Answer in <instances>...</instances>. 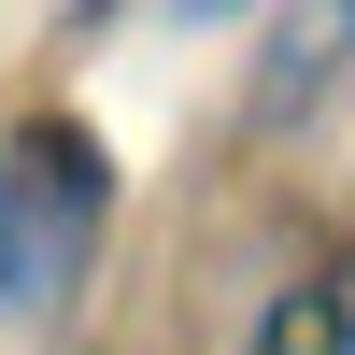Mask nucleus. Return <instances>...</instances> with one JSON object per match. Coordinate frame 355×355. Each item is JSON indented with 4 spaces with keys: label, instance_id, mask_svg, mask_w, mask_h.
I'll return each instance as SVG.
<instances>
[{
    "label": "nucleus",
    "instance_id": "2",
    "mask_svg": "<svg viewBox=\"0 0 355 355\" xmlns=\"http://www.w3.org/2000/svg\"><path fill=\"white\" fill-rule=\"evenodd\" d=\"M341 71H355V0H299V15L270 28V57H256V114L299 128V114H327Z\"/></svg>",
    "mask_w": 355,
    "mask_h": 355
},
{
    "label": "nucleus",
    "instance_id": "1",
    "mask_svg": "<svg viewBox=\"0 0 355 355\" xmlns=\"http://www.w3.org/2000/svg\"><path fill=\"white\" fill-rule=\"evenodd\" d=\"M114 242V157L85 114H43V128L0 142V327H57L85 299Z\"/></svg>",
    "mask_w": 355,
    "mask_h": 355
},
{
    "label": "nucleus",
    "instance_id": "4",
    "mask_svg": "<svg viewBox=\"0 0 355 355\" xmlns=\"http://www.w3.org/2000/svg\"><path fill=\"white\" fill-rule=\"evenodd\" d=\"M171 15H185V28H214V15H242V0H171Z\"/></svg>",
    "mask_w": 355,
    "mask_h": 355
},
{
    "label": "nucleus",
    "instance_id": "3",
    "mask_svg": "<svg viewBox=\"0 0 355 355\" xmlns=\"http://www.w3.org/2000/svg\"><path fill=\"white\" fill-rule=\"evenodd\" d=\"M242 355H355V256H341V270H313V284H284V299L256 313Z\"/></svg>",
    "mask_w": 355,
    "mask_h": 355
}]
</instances>
